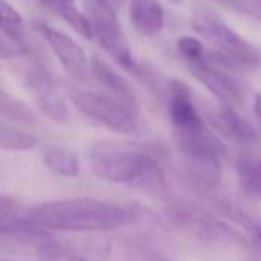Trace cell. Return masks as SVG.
<instances>
[{"mask_svg":"<svg viewBox=\"0 0 261 261\" xmlns=\"http://www.w3.org/2000/svg\"><path fill=\"white\" fill-rule=\"evenodd\" d=\"M140 220V210L129 204H116L97 199L47 200L33 207L16 204L2 197L0 200V229L11 225H36L45 231L58 232H113Z\"/></svg>","mask_w":261,"mask_h":261,"instance_id":"obj_1","label":"cell"},{"mask_svg":"<svg viewBox=\"0 0 261 261\" xmlns=\"http://www.w3.org/2000/svg\"><path fill=\"white\" fill-rule=\"evenodd\" d=\"M88 167L100 181L122 185L145 193L167 190V174L156 158L138 147L97 143L88 150Z\"/></svg>","mask_w":261,"mask_h":261,"instance_id":"obj_2","label":"cell"},{"mask_svg":"<svg viewBox=\"0 0 261 261\" xmlns=\"http://www.w3.org/2000/svg\"><path fill=\"white\" fill-rule=\"evenodd\" d=\"M163 213L175 229L202 245L213 247V249H252L243 231H238L234 225L222 220L211 210L192 200L179 199V197L167 199L163 202Z\"/></svg>","mask_w":261,"mask_h":261,"instance_id":"obj_3","label":"cell"},{"mask_svg":"<svg viewBox=\"0 0 261 261\" xmlns=\"http://www.w3.org/2000/svg\"><path fill=\"white\" fill-rule=\"evenodd\" d=\"M192 27L210 43V56L224 68L256 70L261 66L259 48L240 36L213 9L197 6L192 15Z\"/></svg>","mask_w":261,"mask_h":261,"instance_id":"obj_4","label":"cell"},{"mask_svg":"<svg viewBox=\"0 0 261 261\" xmlns=\"http://www.w3.org/2000/svg\"><path fill=\"white\" fill-rule=\"evenodd\" d=\"M167 93L168 122L172 125L179 152L188 149H213L225 152L220 138L215 135V130L197 109L192 90L186 86V83H182L181 79L168 81Z\"/></svg>","mask_w":261,"mask_h":261,"instance_id":"obj_5","label":"cell"},{"mask_svg":"<svg viewBox=\"0 0 261 261\" xmlns=\"http://www.w3.org/2000/svg\"><path fill=\"white\" fill-rule=\"evenodd\" d=\"M66 97L81 115L95 120L113 133L136 135L140 130V111L130 109L104 91L84 90L75 84H66Z\"/></svg>","mask_w":261,"mask_h":261,"instance_id":"obj_6","label":"cell"},{"mask_svg":"<svg viewBox=\"0 0 261 261\" xmlns=\"http://www.w3.org/2000/svg\"><path fill=\"white\" fill-rule=\"evenodd\" d=\"M20 58L25 59L22 72L23 86L31 93L36 108L52 122H66L68 118L66 95L61 93L58 81H56L50 66L45 63L41 52L31 47Z\"/></svg>","mask_w":261,"mask_h":261,"instance_id":"obj_7","label":"cell"},{"mask_svg":"<svg viewBox=\"0 0 261 261\" xmlns=\"http://www.w3.org/2000/svg\"><path fill=\"white\" fill-rule=\"evenodd\" d=\"M83 4L86 9V15L91 20L95 38L100 43V47L115 59L116 65L129 70V72H136L138 66L133 58L129 41H127L122 23L116 16V11H111L98 0H83Z\"/></svg>","mask_w":261,"mask_h":261,"instance_id":"obj_8","label":"cell"},{"mask_svg":"<svg viewBox=\"0 0 261 261\" xmlns=\"http://www.w3.org/2000/svg\"><path fill=\"white\" fill-rule=\"evenodd\" d=\"M36 29L52 50V54L58 58L59 65L63 66L68 79L79 84L86 83L91 77V59L86 56L83 47L68 34L61 33V31L54 29L43 22H38Z\"/></svg>","mask_w":261,"mask_h":261,"instance_id":"obj_9","label":"cell"},{"mask_svg":"<svg viewBox=\"0 0 261 261\" xmlns=\"http://www.w3.org/2000/svg\"><path fill=\"white\" fill-rule=\"evenodd\" d=\"M192 75L222 104L240 108L243 102V88L236 79H232L224 66L218 65L210 54L199 61L186 63Z\"/></svg>","mask_w":261,"mask_h":261,"instance_id":"obj_10","label":"cell"},{"mask_svg":"<svg viewBox=\"0 0 261 261\" xmlns=\"http://www.w3.org/2000/svg\"><path fill=\"white\" fill-rule=\"evenodd\" d=\"M202 113L211 129L229 142L238 143V145H252L261 140L256 127L247 118H243L234 106L222 104V102L206 104Z\"/></svg>","mask_w":261,"mask_h":261,"instance_id":"obj_11","label":"cell"},{"mask_svg":"<svg viewBox=\"0 0 261 261\" xmlns=\"http://www.w3.org/2000/svg\"><path fill=\"white\" fill-rule=\"evenodd\" d=\"M225 152L211 149L185 150L181 152L186 174L195 188L202 192H217L222 182V156Z\"/></svg>","mask_w":261,"mask_h":261,"instance_id":"obj_12","label":"cell"},{"mask_svg":"<svg viewBox=\"0 0 261 261\" xmlns=\"http://www.w3.org/2000/svg\"><path fill=\"white\" fill-rule=\"evenodd\" d=\"M91 79L97 83L98 90L104 93L111 95L113 98L123 102L125 106H129L130 109L140 111V100L136 97L135 90L129 83L125 81V77H122L108 61L100 58V56H91Z\"/></svg>","mask_w":261,"mask_h":261,"instance_id":"obj_13","label":"cell"},{"mask_svg":"<svg viewBox=\"0 0 261 261\" xmlns=\"http://www.w3.org/2000/svg\"><path fill=\"white\" fill-rule=\"evenodd\" d=\"M211 204L224 218L238 224L249 238L252 249L261 254V213L247 210L242 204L234 202L227 197H213Z\"/></svg>","mask_w":261,"mask_h":261,"instance_id":"obj_14","label":"cell"},{"mask_svg":"<svg viewBox=\"0 0 261 261\" xmlns=\"http://www.w3.org/2000/svg\"><path fill=\"white\" fill-rule=\"evenodd\" d=\"M130 23L143 36H156L165 27V8L160 0H129Z\"/></svg>","mask_w":261,"mask_h":261,"instance_id":"obj_15","label":"cell"},{"mask_svg":"<svg viewBox=\"0 0 261 261\" xmlns=\"http://www.w3.org/2000/svg\"><path fill=\"white\" fill-rule=\"evenodd\" d=\"M43 165L59 177L75 179L81 174L79 156L65 147H47L43 150Z\"/></svg>","mask_w":261,"mask_h":261,"instance_id":"obj_16","label":"cell"},{"mask_svg":"<svg viewBox=\"0 0 261 261\" xmlns=\"http://www.w3.org/2000/svg\"><path fill=\"white\" fill-rule=\"evenodd\" d=\"M38 136L25 130L16 123H9L2 120L0 125V147L6 152H27L36 149Z\"/></svg>","mask_w":261,"mask_h":261,"instance_id":"obj_17","label":"cell"},{"mask_svg":"<svg viewBox=\"0 0 261 261\" xmlns=\"http://www.w3.org/2000/svg\"><path fill=\"white\" fill-rule=\"evenodd\" d=\"M0 115L4 122L16 123V125H36L38 123L36 111L23 100L9 95L8 91H2L0 95Z\"/></svg>","mask_w":261,"mask_h":261,"instance_id":"obj_18","label":"cell"},{"mask_svg":"<svg viewBox=\"0 0 261 261\" xmlns=\"http://www.w3.org/2000/svg\"><path fill=\"white\" fill-rule=\"evenodd\" d=\"M50 4H52V8L58 11V15L61 16L79 36L86 38V40H93L95 33H93V25H91L90 16L84 15L79 8H75L72 0H54Z\"/></svg>","mask_w":261,"mask_h":261,"instance_id":"obj_19","label":"cell"},{"mask_svg":"<svg viewBox=\"0 0 261 261\" xmlns=\"http://www.w3.org/2000/svg\"><path fill=\"white\" fill-rule=\"evenodd\" d=\"M0 13H2V41H9V43H27V34H25V22L20 16V13L13 8L9 2L2 0L0 6Z\"/></svg>","mask_w":261,"mask_h":261,"instance_id":"obj_20","label":"cell"},{"mask_svg":"<svg viewBox=\"0 0 261 261\" xmlns=\"http://www.w3.org/2000/svg\"><path fill=\"white\" fill-rule=\"evenodd\" d=\"M238 181L247 195L261 199V158H240Z\"/></svg>","mask_w":261,"mask_h":261,"instance_id":"obj_21","label":"cell"},{"mask_svg":"<svg viewBox=\"0 0 261 261\" xmlns=\"http://www.w3.org/2000/svg\"><path fill=\"white\" fill-rule=\"evenodd\" d=\"M120 261H174L161 250L145 243L129 242L120 247Z\"/></svg>","mask_w":261,"mask_h":261,"instance_id":"obj_22","label":"cell"},{"mask_svg":"<svg viewBox=\"0 0 261 261\" xmlns=\"http://www.w3.org/2000/svg\"><path fill=\"white\" fill-rule=\"evenodd\" d=\"M177 52L186 63L199 61V59L206 58L210 52L206 50L204 43L195 36H181L177 40Z\"/></svg>","mask_w":261,"mask_h":261,"instance_id":"obj_23","label":"cell"},{"mask_svg":"<svg viewBox=\"0 0 261 261\" xmlns=\"http://www.w3.org/2000/svg\"><path fill=\"white\" fill-rule=\"evenodd\" d=\"M98 2H100V4H104L106 8H109L111 11L118 13L120 9H122L123 6H125L127 2H129V0H98Z\"/></svg>","mask_w":261,"mask_h":261,"instance_id":"obj_24","label":"cell"},{"mask_svg":"<svg viewBox=\"0 0 261 261\" xmlns=\"http://www.w3.org/2000/svg\"><path fill=\"white\" fill-rule=\"evenodd\" d=\"M254 115H256V118L259 120V123H261V93H257L256 97H254Z\"/></svg>","mask_w":261,"mask_h":261,"instance_id":"obj_25","label":"cell"},{"mask_svg":"<svg viewBox=\"0 0 261 261\" xmlns=\"http://www.w3.org/2000/svg\"><path fill=\"white\" fill-rule=\"evenodd\" d=\"M47 2H54V0H47Z\"/></svg>","mask_w":261,"mask_h":261,"instance_id":"obj_26","label":"cell"},{"mask_svg":"<svg viewBox=\"0 0 261 261\" xmlns=\"http://www.w3.org/2000/svg\"><path fill=\"white\" fill-rule=\"evenodd\" d=\"M4 261H8V259H4Z\"/></svg>","mask_w":261,"mask_h":261,"instance_id":"obj_27","label":"cell"}]
</instances>
